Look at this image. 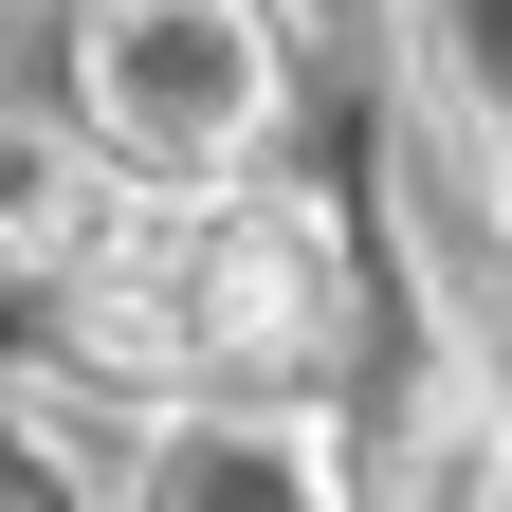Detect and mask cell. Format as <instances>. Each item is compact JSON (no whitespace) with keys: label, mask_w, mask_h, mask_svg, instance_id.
I'll return each instance as SVG.
<instances>
[{"label":"cell","mask_w":512,"mask_h":512,"mask_svg":"<svg viewBox=\"0 0 512 512\" xmlns=\"http://www.w3.org/2000/svg\"><path fill=\"white\" fill-rule=\"evenodd\" d=\"M74 92H92V128H110V165H147L165 202H202V183L256 165L293 55H275V0H92Z\"/></svg>","instance_id":"1"},{"label":"cell","mask_w":512,"mask_h":512,"mask_svg":"<svg viewBox=\"0 0 512 512\" xmlns=\"http://www.w3.org/2000/svg\"><path fill=\"white\" fill-rule=\"evenodd\" d=\"M147 275H165V330L183 366L220 384H293L348 311V238L293 202V183H202V202H147Z\"/></svg>","instance_id":"2"},{"label":"cell","mask_w":512,"mask_h":512,"mask_svg":"<svg viewBox=\"0 0 512 512\" xmlns=\"http://www.w3.org/2000/svg\"><path fill=\"white\" fill-rule=\"evenodd\" d=\"M128 512H330V458L275 403H202V421H165V458H147Z\"/></svg>","instance_id":"3"},{"label":"cell","mask_w":512,"mask_h":512,"mask_svg":"<svg viewBox=\"0 0 512 512\" xmlns=\"http://www.w3.org/2000/svg\"><path fill=\"white\" fill-rule=\"evenodd\" d=\"M384 512H512V403H439L403 458H384Z\"/></svg>","instance_id":"4"},{"label":"cell","mask_w":512,"mask_h":512,"mask_svg":"<svg viewBox=\"0 0 512 512\" xmlns=\"http://www.w3.org/2000/svg\"><path fill=\"white\" fill-rule=\"evenodd\" d=\"M439 55L494 92V128H512V0H439Z\"/></svg>","instance_id":"5"},{"label":"cell","mask_w":512,"mask_h":512,"mask_svg":"<svg viewBox=\"0 0 512 512\" xmlns=\"http://www.w3.org/2000/svg\"><path fill=\"white\" fill-rule=\"evenodd\" d=\"M494 238H512V128H494Z\"/></svg>","instance_id":"6"}]
</instances>
